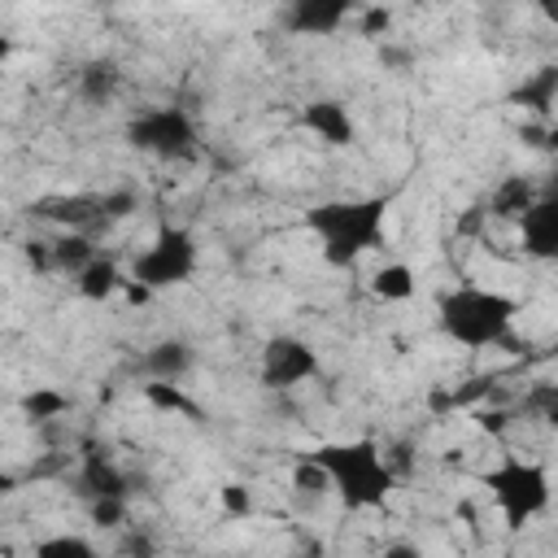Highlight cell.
I'll list each match as a JSON object with an SVG mask.
<instances>
[{"instance_id":"1","label":"cell","mask_w":558,"mask_h":558,"mask_svg":"<svg viewBox=\"0 0 558 558\" xmlns=\"http://www.w3.org/2000/svg\"><path fill=\"white\" fill-rule=\"evenodd\" d=\"M388 205L392 196H336L305 209V231L318 240V253L336 270H353L366 253L388 244Z\"/></svg>"},{"instance_id":"2","label":"cell","mask_w":558,"mask_h":558,"mask_svg":"<svg viewBox=\"0 0 558 558\" xmlns=\"http://www.w3.org/2000/svg\"><path fill=\"white\" fill-rule=\"evenodd\" d=\"M310 458L323 466L327 488L336 493V501H340L349 514L384 510L388 497H392V488H397V480H401L375 436L327 440V445L310 449Z\"/></svg>"},{"instance_id":"3","label":"cell","mask_w":558,"mask_h":558,"mask_svg":"<svg viewBox=\"0 0 558 558\" xmlns=\"http://www.w3.org/2000/svg\"><path fill=\"white\" fill-rule=\"evenodd\" d=\"M514 318H519V301L510 292L484 288V283H458L436 305L440 336L462 344V349H471V353L519 344L514 340Z\"/></svg>"},{"instance_id":"4","label":"cell","mask_w":558,"mask_h":558,"mask_svg":"<svg viewBox=\"0 0 558 558\" xmlns=\"http://www.w3.org/2000/svg\"><path fill=\"white\" fill-rule=\"evenodd\" d=\"M480 484L488 488V497H493V506L510 532H519V527H527L554 510V475L541 458H523V453L506 449L480 475Z\"/></svg>"},{"instance_id":"5","label":"cell","mask_w":558,"mask_h":558,"mask_svg":"<svg viewBox=\"0 0 558 558\" xmlns=\"http://www.w3.org/2000/svg\"><path fill=\"white\" fill-rule=\"evenodd\" d=\"M201 270V244L183 222H161L153 231V240L131 257V279L144 283L153 296L174 292L183 283H192Z\"/></svg>"},{"instance_id":"6","label":"cell","mask_w":558,"mask_h":558,"mask_svg":"<svg viewBox=\"0 0 558 558\" xmlns=\"http://www.w3.org/2000/svg\"><path fill=\"white\" fill-rule=\"evenodd\" d=\"M122 140L157 161H192L201 153V131L196 118L183 105H153L126 118Z\"/></svg>"},{"instance_id":"7","label":"cell","mask_w":558,"mask_h":558,"mask_svg":"<svg viewBox=\"0 0 558 558\" xmlns=\"http://www.w3.org/2000/svg\"><path fill=\"white\" fill-rule=\"evenodd\" d=\"M323 375V357L318 349L305 340V336H292V331H275L266 344H262V357H257V384L266 392H292L310 379Z\"/></svg>"},{"instance_id":"8","label":"cell","mask_w":558,"mask_h":558,"mask_svg":"<svg viewBox=\"0 0 558 558\" xmlns=\"http://www.w3.org/2000/svg\"><path fill=\"white\" fill-rule=\"evenodd\" d=\"M357 13V0H288L283 31L296 39H331Z\"/></svg>"},{"instance_id":"9","label":"cell","mask_w":558,"mask_h":558,"mask_svg":"<svg viewBox=\"0 0 558 558\" xmlns=\"http://www.w3.org/2000/svg\"><path fill=\"white\" fill-rule=\"evenodd\" d=\"M301 126H305L318 144H327V148H349V144H357V122H353L349 105L336 100V96H318V100L301 105Z\"/></svg>"},{"instance_id":"10","label":"cell","mask_w":558,"mask_h":558,"mask_svg":"<svg viewBox=\"0 0 558 558\" xmlns=\"http://www.w3.org/2000/svg\"><path fill=\"white\" fill-rule=\"evenodd\" d=\"M519 235H523V253L536 262H554L558 257V201L549 192H536V201L519 214Z\"/></svg>"},{"instance_id":"11","label":"cell","mask_w":558,"mask_h":558,"mask_svg":"<svg viewBox=\"0 0 558 558\" xmlns=\"http://www.w3.org/2000/svg\"><path fill=\"white\" fill-rule=\"evenodd\" d=\"M74 493L83 497V501H92V497H109V493H126L131 497V480H126V471L109 458V453H83L78 458V471H74Z\"/></svg>"},{"instance_id":"12","label":"cell","mask_w":558,"mask_h":558,"mask_svg":"<svg viewBox=\"0 0 558 558\" xmlns=\"http://www.w3.org/2000/svg\"><path fill=\"white\" fill-rule=\"evenodd\" d=\"M144 375L148 379H187L192 371H196V344L192 340H183V336H166V340H157V344H148L144 349Z\"/></svg>"},{"instance_id":"13","label":"cell","mask_w":558,"mask_h":558,"mask_svg":"<svg viewBox=\"0 0 558 558\" xmlns=\"http://www.w3.org/2000/svg\"><path fill=\"white\" fill-rule=\"evenodd\" d=\"M122 279H126V270H122L109 253H96V257L74 275V292H78L83 301H92V305H105V301H113V296L122 292Z\"/></svg>"},{"instance_id":"14","label":"cell","mask_w":558,"mask_h":558,"mask_svg":"<svg viewBox=\"0 0 558 558\" xmlns=\"http://www.w3.org/2000/svg\"><path fill=\"white\" fill-rule=\"evenodd\" d=\"M74 92H78L83 105L105 109V105H113L118 92H122V70H118L113 61H87V65L78 70V78H74Z\"/></svg>"},{"instance_id":"15","label":"cell","mask_w":558,"mask_h":558,"mask_svg":"<svg viewBox=\"0 0 558 558\" xmlns=\"http://www.w3.org/2000/svg\"><path fill=\"white\" fill-rule=\"evenodd\" d=\"M48 253H52V275H78L96 253H100V244L92 240V231H70V227H61L52 240H48Z\"/></svg>"},{"instance_id":"16","label":"cell","mask_w":558,"mask_h":558,"mask_svg":"<svg viewBox=\"0 0 558 558\" xmlns=\"http://www.w3.org/2000/svg\"><path fill=\"white\" fill-rule=\"evenodd\" d=\"M366 288L384 305H405L418 292V275H414L410 262H384V266H375V275L366 279Z\"/></svg>"},{"instance_id":"17","label":"cell","mask_w":558,"mask_h":558,"mask_svg":"<svg viewBox=\"0 0 558 558\" xmlns=\"http://www.w3.org/2000/svg\"><path fill=\"white\" fill-rule=\"evenodd\" d=\"M532 201H536L532 179H527V174H506V179L488 192L484 214H488V218H501V222H519V214H523Z\"/></svg>"},{"instance_id":"18","label":"cell","mask_w":558,"mask_h":558,"mask_svg":"<svg viewBox=\"0 0 558 558\" xmlns=\"http://www.w3.org/2000/svg\"><path fill=\"white\" fill-rule=\"evenodd\" d=\"M39 214H44L48 222H57V227H70V231H92V227H100V205H96V196H87V192L44 201Z\"/></svg>"},{"instance_id":"19","label":"cell","mask_w":558,"mask_h":558,"mask_svg":"<svg viewBox=\"0 0 558 558\" xmlns=\"http://www.w3.org/2000/svg\"><path fill=\"white\" fill-rule=\"evenodd\" d=\"M140 397L157 410V414H179V418H201V401L179 384V379H148L140 384Z\"/></svg>"},{"instance_id":"20","label":"cell","mask_w":558,"mask_h":558,"mask_svg":"<svg viewBox=\"0 0 558 558\" xmlns=\"http://www.w3.org/2000/svg\"><path fill=\"white\" fill-rule=\"evenodd\" d=\"M17 410H22L26 423H57V418H65L74 410V397L52 388V384H35V388H26L17 397Z\"/></svg>"},{"instance_id":"21","label":"cell","mask_w":558,"mask_h":558,"mask_svg":"<svg viewBox=\"0 0 558 558\" xmlns=\"http://www.w3.org/2000/svg\"><path fill=\"white\" fill-rule=\"evenodd\" d=\"M554 96H558V70H554V65H541L532 78H523V87H519L510 100H519L523 109H532L536 118H545V122H549Z\"/></svg>"},{"instance_id":"22","label":"cell","mask_w":558,"mask_h":558,"mask_svg":"<svg viewBox=\"0 0 558 558\" xmlns=\"http://www.w3.org/2000/svg\"><path fill=\"white\" fill-rule=\"evenodd\" d=\"M218 506H222V514L235 519V523H244V519L257 514V497H253V488H248L244 480H227V484L218 488Z\"/></svg>"},{"instance_id":"23","label":"cell","mask_w":558,"mask_h":558,"mask_svg":"<svg viewBox=\"0 0 558 558\" xmlns=\"http://www.w3.org/2000/svg\"><path fill=\"white\" fill-rule=\"evenodd\" d=\"M87 519L96 523V527H122L126 519H131V497L126 493H109V497H92L87 501Z\"/></svg>"},{"instance_id":"24","label":"cell","mask_w":558,"mask_h":558,"mask_svg":"<svg viewBox=\"0 0 558 558\" xmlns=\"http://www.w3.org/2000/svg\"><path fill=\"white\" fill-rule=\"evenodd\" d=\"M362 39H388L392 35V9L388 4H357L353 13Z\"/></svg>"},{"instance_id":"25","label":"cell","mask_w":558,"mask_h":558,"mask_svg":"<svg viewBox=\"0 0 558 558\" xmlns=\"http://www.w3.org/2000/svg\"><path fill=\"white\" fill-rule=\"evenodd\" d=\"M292 488H296V497H314V501L331 493V488H327V475H323V466H318L310 453H305V458L292 466Z\"/></svg>"},{"instance_id":"26","label":"cell","mask_w":558,"mask_h":558,"mask_svg":"<svg viewBox=\"0 0 558 558\" xmlns=\"http://www.w3.org/2000/svg\"><path fill=\"white\" fill-rule=\"evenodd\" d=\"M35 554H39V558H92L96 545L83 541V536H48V541L35 545Z\"/></svg>"},{"instance_id":"27","label":"cell","mask_w":558,"mask_h":558,"mask_svg":"<svg viewBox=\"0 0 558 558\" xmlns=\"http://www.w3.org/2000/svg\"><path fill=\"white\" fill-rule=\"evenodd\" d=\"M96 205H100V222H118V218H126L131 209H140V196H135L131 187H113V192H100Z\"/></svg>"},{"instance_id":"28","label":"cell","mask_w":558,"mask_h":558,"mask_svg":"<svg viewBox=\"0 0 558 558\" xmlns=\"http://www.w3.org/2000/svg\"><path fill=\"white\" fill-rule=\"evenodd\" d=\"M22 262H26L35 275H52V253H48V240H26V244H22Z\"/></svg>"},{"instance_id":"29","label":"cell","mask_w":558,"mask_h":558,"mask_svg":"<svg viewBox=\"0 0 558 558\" xmlns=\"http://www.w3.org/2000/svg\"><path fill=\"white\" fill-rule=\"evenodd\" d=\"M527 410H532L536 418H554V414H558V392H554L549 384H536V388L527 392Z\"/></svg>"},{"instance_id":"30","label":"cell","mask_w":558,"mask_h":558,"mask_svg":"<svg viewBox=\"0 0 558 558\" xmlns=\"http://www.w3.org/2000/svg\"><path fill=\"white\" fill-rule=\"evenodd\" d=\"M118 296H126V301H131V305H148V301H153V292H148V288H144V283H135V279H131V275H126V279H122V292H118Z\"/></svg>"},{"instance_id":"31","label":"cell","mask_w":558,"mask_h":558,"mask_svg":"<svg viewBox=\"0 0 558 558\" xmlns=\"http://www.w3.org/2000/svg\"><path fill=\"white\" fill-rule=\"evenodd\" d=\"M506 418H510L506 410H493V414H484V418H480V427H484V432H501V427H506Z\"/></svg>"},{"instance_id":"32","label":"cell","mask_w":558,"mask_h":558,"mask_svg":"<svg viewBox=\"0 0 558 558\" xmlns=\"http://www.w3.org/2000/svg\"><path fill=\"white\" fill-rule=\"evenodd\" d=\"M9 57H13V39H9V35H0V65H4Z\"/></svg>"},{"instance_id":"33","label":"cell","mask_w":558,"mask_h":558,"mask_svg":"<svg viewBox=\"0 0 558 558\" xmlns=\"http://www.w3.org/2000/svg\"><path fill=\"white\" fill-rule=\"evenodd\" d=\"M0 235H4V214H0Z\"/></svg>"},{"instance_id":"34","label":"cell","mask_w":558,"mask_h":558,"mask_svg":"<svg viewBox=\"0 0 558 558\" xmlns=\"http://www.w3.org/2000/svg\"><path fill=\"white\" fill-rule=\"evenodd\" d=\"M96 4H118V0H96Z\"/></svg>"}]
</instances>
